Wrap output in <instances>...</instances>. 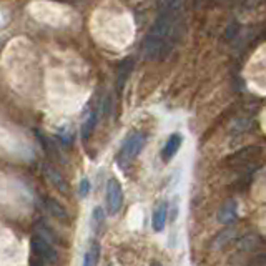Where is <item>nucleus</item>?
I'll list each match as a JSON object with an SVG mask.
<instances>
[{
	"mask_svg": "<svg viewBox=\"0 0 266 266\" xmlns=\"http://www.w3.org/2000/svg\"><path fill=\"white\" fill-rule=\"evenodd\" d=\"M146 143V137L142 131H133L131 135L125 140V143L122 145L120 153H118V165L120 166H127L131 160H135L142 150L145 148Z\"/></svg>",
	"mask_w": 266,
	"mask_h": 266,
	"instance_id": "1",
	"label": "nucleus"
},
{
	"mask_svg": "<svg viewBox=\"0 0 266 266\" xmlns=\"http://www.w3.org/2000/svg\"><path fill=\"white\" fill-rule=\"evenodd\" d=\"M90 190H92V185H90V180L88 178H83L80 181V186H79V195L82 198H87L88 197V193Z\"/></svg>",
	"mask_w": 266,
	"mask_h": 266,
	"instance_id": "17",
	"label": "nucleus"
},
{
	"mask_svg": "<svg viewBox=\"0 0 266 266\" xmlns=\"http://www.w3.org/2000/svg\"><path fill=\"white\" fill-rule=\"evenodd\" d=\"M99 255H100L99 243H93L92 248H90L85 253V256H83V264L82 266H97V263H99Z\"/></svg>",
	"mask_w": 266,
	"mask_h": 266,
	"instance_id": "15",
	"label": "nucleus"
},
{
	"mask_svg": "<svg viewBox=\"0 0 266 266\" xmlns=\"http://www.w3.org/2000/svg\"><path fill=\"white\" fill-rule=\"evenodd\" d=\"M153 266H160V264H153Z\"/></svg>",
	"mask_w": 266,
	"mask_h": 266,
	"instance_id": "19",
	"label": "nucleus"
},
{
	"mask_svg": "<svg viewBox=\"0 0 266 266\" xmlns=\"http://www.w3.org/2000/svg\"><path fill=\"white\" fill-rule=\"evenodd\" d=\"M123 205V188L117 178H110L107 183V208L108 215L115 216Z\"/></svg>",
	"mask_w": 266,
	"mask_h": 266,
	"instance_id": "3",
	"label": "nucleus"
},
{
	"mask_svg": "<svg viewBox=\"0 0 266 266\" xmlns=\"http://www.w3.org/2000/svg\"><path fill=\"white\" fill-rule=\"evenodd\" d=\"M40 138V142L44 143V148H45V155L52 160V162L55 163H62L64 165L65 163V157L62 155V150H60V146L53 142V140L50 138H47L45 135H39Z\"/></svg>",
	"mask_w": 266,
	"mask_h": 266,
	"instance_id": "8",
	"label": "nucleus"
},
{
	"mask_svg": "<svg viewBox=\"0 0 266 266\" xmlns=\"http://www.w3.org/2000/svg\"><path fill=\"white\" fill-rule=\"evenodd\" d=\"M181 143H183V137H181L180 133H173V135H170V138L166 140V143L162 150V158L165 163H168L175 155H177Z\"/></svg>",
	"mask_w": 266,
	"mask_h": 266,
	"instance_id": "7",
	"label": "nucleus"
},
{
	"mask_svg": "<svg viewBox=\"0 0 266 266\" xmlns=\"http://www.w3.org/2000/svg\"><path fill=\"white\" fill-rule=\"evenodd\" d=\"M131 73V60H125L123 64L120 65V70H118V77H117V90H120L125 87V82Z\"/></svg>",
	"mask_w": 266,
	"mask_h": 266,
	"instance_id": "13",
	"label": "nucleus"
},
{
	"mask_svg": "<svg viewBox=\"0 0 266 266\" xmlns=\"http://www.w3.org/2000/svg\"><path fill=\"white\" fill-rule=\"evenodd\" d=\"M238 218V203L235 200H228L218 212V221L221 225L232 226Z\"/></svg>",
	"mask_w": 266,
	"mask_h": 266,
	"instance_id": "6",
	"label": "nucleus"
},
{
	"mask_svg": "<svg viewBox=\"0 0 266 266\" xmlns=\"http://www.w3.org/2000/svg\"><path fill=\"white\" fill-rule=\"evenodd\" d=\"M30 266H47V264L40 260H30Z\"/></svg>",
	"mask_w": 266,
	"mask_h": 266,
	"instance_id": "18",
	"label": "nucleus"
},
{
	"mask_svg": "<svg viewBox=\"0 0 266 266\" xmlns=\"http://www.w3.org/2000/svg\"><path fill=\"white\" fill-rule=\"evenodd\" d=\"M32 250L35 256H37L40 261H44L45 264H53L59 261L57 251H55V248L50 244V241L42 235L32 236Z\"/></svg>",
	"mask_w": 266,
	"mask_h": 266,
	"instance_id": "2",
	"label": "nucleus"
},
{
	"mask_svg": "<svg viewBox=\"0 0 266 266\" xmlns=\"http://www.w3.org/2000/svg\"><path fill=\"white\" fill-rule=\"evenodd\" d=\"M105 212H103V208L100 206H97L93 210V213H92V225H93V230H97V232H100V228L103 226V223H105Z\"/></svg>",
	"mask_w": 266,
	"mask_h": 266,
	"instance_id": "16",
	"label": "nucleus"
},
{
	"mask_svg": "<svg viewBox=\"0 0 266 266\" xmlns=\"http://www.w3.org/2000/svg\"><path fill=\"white\" fill-rule=\"evenodd\" d=\"M44 172H45V177L50 183L55 186V190H59L62 195H68L70 193V185L68 181L65 180V177L62 175L57 168L52 166V165H45L44 166Z\"/></svg>",
	"mask_w": 266,
	"mask_h": 266,
	"instance_id": "4",
	"label": "nucleus"
},
{
	"mask_svg": "<svg viewBox=\"0 0 266 266\" xmlns=\"http://www.w3.org/2000/svg\"><path fill=\"white\" fill-rule=\"evenodd\" d=\"M263 244V238L256 233H250L244 235L240 241H238V248L241 251H255Z\"/></svg>",
	"mask_w": 266,
	"mask_h": 266,
	"instance_id": "12",
	"label": "nucleus"
},
{
	"mask_svg": "<svg viewBox=\"0 0 266 266\" xmlns=\"http://www.w3.org/2000/svg\"><path fill=\"white\" fill-rule=\"evenodd\" d=\"M45 206H47V212L50 213L57 221L64 223V225H67V223L70 221V215H68V212H67V210H65L64 206H62V203H59L57 200L47 198Z\"/></svg>",
	"mask_w": 266,
	"mask_h": 266,
	"instance_id": "10",
	"label": "nucleus"
},
{
	"mask_svg": "<svg viewBox=\"0 0 266 266\" xmlns=\"http://www.w3.org/2000/svg\"><path fill=\"white\" fill-rule=\"evenodd\" d=\"M95 125H97V113L92 111L87 120L82 123V128H80V135H82V140H88L90 135H92V131L95 130Z\"/></svg>",
	"mask_w": 266,
	"mask_h": 266,
	"instance_id": "14",
	"label": "nucleus"
},
{
	"mask_svg": "<svg viewBox=\"0 0 266 266\" xmlns=\"http://www.w3.org/2000/svg\"><path fill=\"white\" fill-rule=\"evenodd\" d=\"M238 235V230L235 226H226L225 230H221V232L215 236L213 240V248L215 250H220L223 246H226L228 243H232Z\"/></svg>",
	"mask_w": 266,
	"mask_h": 266,
	"instance_id": "11",
	"label": "nucleus"
},
{
	"mask_svg": "<svg viewBox=\"0 0 266 266\" xmlns=\"http://www.w3.org/2000/svg\"><path fill=\"white\" fill-rule=\"evenodd\" d=\"M261 151H263L261 146H248V148L236 151L226 162H230V165H244V163H250L251 160H255L258 155H261Z\"/></svg>",
	"mask_w": 266,
	"mask_h": 266,
	"instance_id": "5",
	"label": "nucleus"
},
{
	"mask_svg": "<svg viewBox=\"0 0 266 266\" xmlns=\"http://www.w3.org/2000/svg\"><path fill=\"white\" fill-rule=\"evenodd\" d=\"M166 220H168V205L163 201L153 210V215H151V226L155 230L157 233L163 232L165 226H166Z\"/></svg>",
	"mask_w": 266,
	"mask_h": 266,
	"instance_id": "9",
	"label": "nucleus"
}]
</instances>
